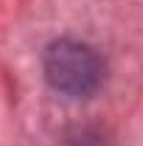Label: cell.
Returning a JSON list of instances; mask_svg holds the SVG:
<instances>
[{
    "mask_svg": "<svg viewBox=\"0 0 143 146\" xmlns=\"http://www.w3.org/2000/svg\"><path fill=\"white\" fill-rule=\"evenodd\" d=\"M42 70L56 93L70 96V98H87L98 90L104 79V62L84 42L56 39L45 51Z\"/></svg>",
    "mask_w": 143,
    "mask_h": 146,
    "instance_id": "obj_1",
    "label": "cell"
}]
</instances>
